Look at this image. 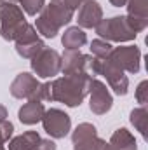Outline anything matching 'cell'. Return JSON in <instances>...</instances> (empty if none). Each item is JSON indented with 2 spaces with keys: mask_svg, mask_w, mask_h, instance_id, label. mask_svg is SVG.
I'll list each match as a JSON object with an SVG mask.
<instances>
[{
  "mask_svg": "<svg viewBox=\"0 0 148 150\" xmlns=\"http://www.w3.org/2000/svg\"><path fill=\"white\" fill-rule=\"evenodd\" d=\"M92 79L89 75H66L49 84V100L65 101L68 107H77L82 103L84 96L91 87Z\"/></svg>",
  "mask_w": 148,
  "mask_h": 150,
  "instance_id": "obj_1",
  "label": "cell"
},
{
  "mask_svg": "<svg viewBox=\"0 0 148 150\" xmlns=\"http://www.w3.org/2000/svg\"><path fill=\"white\" fill-rule=\"evenodd\" d=\"M72 16H73V11H70L66 7H61V5L52 2L37 19V30L44 37L52 38L63 25L72 21Z\"/></svg>",
  "mask_w": 148,
  "mask_h": 150,
  "instance_id": "obj_2",
  "label": "cell"
},
{
  "mask_svg": "<svg viewBox=\"0 0 148 150\" xmlns=\"http://www.w3.org/2000/svg\"><path fill=\"white\" fill-rule=\"evenodd\" d=\"M0 19H2V37L7 40H16L28 26L21 9L12 2H4L0 5Z\"/></svg>",
  "mask_w": 148,
  "mask_h": 150,
  "instance_id": "obj_3",
  "label": "cell"
},
{
  "mask_svg": "<svg viewBox=\"0 0 148 150\" xmlns=\"http://www.w3.org/2000/svg\"><path fill=\"white\" fill-rule=\"evenodd\" d=\"M98 35L108 40H115V42H125V40H132L136 38V32L132 30V26L127 21V16H117L111 19H105L101 21L98 26Z\"/></svg>",
  "mask_w": 148,
  "mask_h": 150,
  "instance_id": "obj_4",
  "label": "cell"
},
{
  "mask_svg": "<svg viewBox=\"0 0 148 150\" xmlns=\"http://www.w3.org/2000/svg\"><path fill=\"white\" fill-rule=\"evenodd\" d=\"M140 61H141V51L136 45H122L111 49L108 54V63L117 67L122 72L136 74L140 72Z\"/></svg>",
  "mask_w": 148,
  "mask_h": 150,
  "instance_id": "obj_5",
  "label": "cell"
},
{
  "mask_svg": "<svg viewBox=\"0 0 148 150\" xmlns=\"http://www.w3.org/2000/svg\"><path fill=\"white\" fill-rule=\"evenodd\" d=\"M32 68L42 79L52 77V75H56L61 70V58H59V54L56 51H52V49H49V47L44 45L37 54L33 56Z\"/></svg>",
  "mask_w": 148,
  "mask_h": 150,
  "instance_id": "obj_6",
  "label": "cell"
},
{
  "mask_svg": "<svg viewBox=\"0 0 148 150\" xmlns=\"http://www.w3.org/2000/svg\"><path fill=\"white\" fill-rule=\"evenodd\" d=\"M42 122H44V129L52 138H63V136H66L68 131H70V127H72L70 117L63 110H58V108H51V110L44 112Z\"/></svg>",
  "mask_w": 148,
  "mask_h": 150,
  "instance_id": "obj_7",
  "label": "cell"
},
{
  "mask_svg": "<svg viewBox=\"0 0 148 150\" xmlns=\"http://www.w3.org/2000/svg\"><path fill=\"white\" fill-rule=\"evenodd\" d=\"M73 145L75 150H103L105 142L98 138L96 127L92 124H80L73 133Z\"/></svg>",
  "mask_w": 148,
  "mask_h": 150,
  "instance_id": "obj_8",
  "label": "cell"
},
{
  "mask_svg": "<svg viewBox=\"0 0 148 150\" xmlns=\"http://www.w3.org/2000/svg\"><path fill=\"white\" fill-rule=\"evenodd\" d=\"M91 110L98 115L106 113L111 108V94L110 91L106 89V86L99 80H92L91 82Z\"/></svg>",
  "mask_w": 148,
  "mask_h": 150,
  "instance_id": "obj_9",
  "label": "cell"
},
{
  "mask_svg": "<svg viewBox=\"0 0 148 150\" xmlns=\"http://www.w3.org/2000/svg\"><path fill=\"white\" fill-rule=\"evenodd\" d=\"M16 40H18V52H19L23 58H33L38 51L44 47L42 40L37 37L35 30H33L30 25L25 28V32L16 38Z\"/></svg>",
  "mask_w": 148,
  "mask_h": 150,
  "instance_id": "obj_10",
  "label": "cell"
},
{
  "mask_svg": "<svg viewBox=\"0 0 148 150\" xmlns=\"http://www.w3.org/2000/svg\"><path fill=\"white\" fill-rule=\"evenodd\" d=\"M38 87H40V84H38V80L35 77H32L30 74H19L18 79L12 82L11 93L16 98H32V100H35Z\"/></svg>",
  "mask_w": 148,
  "mask_h": 150,
  "instance_id": "obj_11",
  "label": "cell"
},
{
  "mask_svg": "<svg viewBox=\"0 0 148 150\" xmlns=\"http://www.w3.org/2000/svg\"><path fill=\"white\" fill-rule=\"evenodd\" d=\"M99 74L105 75L106 82L110 84V87L117 93V94H125V93H127L129 80H127V77L124 75L122 70H118L117 67H113V65H110V63L106 61V63H101Z\"/></svg>",
  "mask_w": 148,
  "mask_h": 150,
  "instance_id": "obj_12",
  "label": "cell"
},
{
  "mask_svg": "<svg viewBox=\"0 0 148 150\" xmlns=\"http://www.w3.org/2000/svg\"><path fill=\"white\" fill-rule=\"evenodd\" d=\"M103 11L96 0H85L78 12V25L84 28H92L101 23Z\"/></svg>",
  "mask_w": 148,
  "mask_h": 150,
  "instance_id": "obj_13",
  "label": "cell"
},
{
  "mask_svg": "<svg viewBox=\"0 0 148 150\" xmlns=\"http://www.w3.org/2000/svg\"><path fill=\"white\" fill-rule=\"evenodd\" d=\"M103 150H138L136 149V140L127 129H117L115 134L111 136L110 143H105Z\"/></svg>",
  "mask_w": 148,
  "mask_h": 150,
  "instance_id": "obj_14",
  "label": "cell"
},
{
  "mask_svg": "<svg viewBox=\"0 0 148 150\" xmlns=\"http://www.w3.org/2000/svg\"><path fill=\"white\" fill-rule=\"evenodd\" d=\"M44 105L40 101H28L26 105H23V108L19 110V120L23 124H35L38 120H42L44 117Z\"/></svg>",
  "mask_w": 148,
  "mask_h": 150,
  "instance_id": "obj_15",
  "label": "cell"
},
{
  "mask_svg": "<svg viewBox=\"0 0 148 150\" xmlns=\"http://www.w3.org/2000/svg\"><path fill=\"white\" fill-rule=\"evenodd\" d=\"M40 143V136L33 131H28L9 143V150H35Z\"/></svg>",
  "mask_w": 148,
  "mask_h": 150,
  "instance_id": "obj_16",
  "label": "cell"
},
{
  "mask_svg": "<svg viewBox=\"0 0 148 150\" xmlns=\"http://www.w3.org/2000/svg\"><path fill=\"white\" fill-rule=\"evenodd\" d=\"M85 33L78 28V26H73V28H68L63 35V45L68 49V51H75L78 47H82L85 44Z\"/></svg>",
  "mask_w": 148,
  "mask_h": 150,
  "instance_id": "obj_17",
  "label": "cell"
},
{
  "mask_svg": "<svg viewBox=\"0 0 148 150\" xmlns=\"http://www.w3.org/2000/svg\"><path fill=\"white\" fill-rule=\"evenodd\" d=\"M131 122L132 126L141 133L143 138H147V122H148V113H147V108L145 107H140L136 110L131 112Z\"/></svg>",
  "mask_w": 148,
  "mask_h": 150,
  "instance_id": "obj_18",
  "label": "cell"
},
{
  "mask_svg": "<svg viewBox=\"0 0 148 150\" xmlns=\"http://www.w3.org/2000/svg\"><path fill=\"white\" fill-rule=\"evenodd\" d=\"M5 117H7L5 108H4V107H0V149H2V143H4V142H7V140H9V136H11V134H12V131H14L12 124H11L9 120H5Z\"/></svg>",
  "mask_w": 148,
  "mask_h": 150,
  "instance_id": "obj_19",
  "label": "cell"
},
{
  "mask_svg": "<svg viewBox=\"0 0 148 150\" xmlns=\"http://www.w3.org/2000/svg\"><path fill=\"white\" fill-rule=\"evenodd\" d=\"M91 51H92V54L98 58V59H106L108 58V54L111 52V45L106 42V40H94L92 44H91Z\"/></svg>",
  "mask_w": 148,
  "mask_h": 150,
  "instance_id": "obj_20",
  "label": "cell"
},
{
  "mask_svg": "<svg viewBox=\"0 0 148 150\" xmlns=\"http://www.w3.org/2000/svg\"><path fill=\"white\" fill-rule=\"evenodd\" d=\"M127 2H129V16L147 18V0H127Z\"/></svg>",
  "mask_w": 148,
  "mask_h": 150,
  "instance_id": "obj_21",
  "label": "cell"
},
{
  "mask_svg": "<svg viewBox=\"0 0 148 150\" xmlns=\"http://www.w3.org/2000/svg\"><path fill=\"white\" fill-rule=\"evenodd\" d=\"M19 2L30 16H37V12H40L44 7V0H19Z\"/></svg>",
  "mask_w": 148,
  "mask_h": 150,
  "instance_id": "obj_22",
  "label": "cell"
},
{
  "mask_svg": "<svg viewBox=\"0 0 148 150\" xmlns=\"http://www.w3.org/2000/svg\"><path fill=\"white\" fill-rule=\"evenodd\" d=\"M147 82H145V80H143V82H141V84H140V86H138V91H136V98H138V103H141V107H145V103H147Z\"/></svg>",
  "mask_w": 148,
  "mask_h": 150,
  "instance_id": "obj_23",
  "label": "cell"
},
{
  "mask_svg": "<svg viewBox=\"0 0 148 150\" xmlns=\"http://www.w3.org/2000/svg\"><path fill=\"white\" fill-rule=\"evenodd\" d=\"M35 150H56V145L51 140H40V143Z\"/></svg>",
  "mask_w": 148,
  "mask_h": 150,
  "instance_id": "obj_24",
  "label": "cell"
},
{
  "mask_svg": "<svg viewBox=\"0 0 148 150\" xmlns=\"http://www.w3.org/2000/svg\"><path fill=\"white\" fill-rule=\"evenodd\" d=\"M111 5H115V7H124L125 4H127V0H110Z\"/></svg>",
  "mask_w": 148,
  "mask_h": 150,
  "instance_id": "obj_25",
  "label": "cell"
},
{
  "mask_svg": "<svg viewBox=\"0 0 148 150\" xmlns=\"http://www.w3.org/2000/svg\"><path fill=\"white\" fill-rule=\"evenodd\" d=\"M0 150H4V149H0Z\"/></svg>",
  "mask_w": 148,
  "mask_h": 150,
  "instance_id": "obj_26",
  "label": "cell"
}]
</instances>
